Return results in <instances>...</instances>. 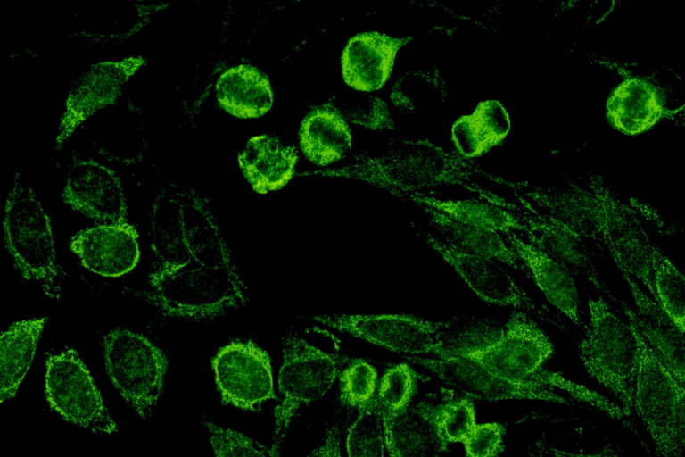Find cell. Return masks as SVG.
<instances>
[{
  "label": "cell",
  "instance_id": "cell-42",
  "mask_svg": "<svg viewBox=\"0 0 685 457\" xmlns=\"http://www.w3.org/2000/svg\"><path fill=\"white\" fill-rule=\"evenodd\" d=\"M473 113L477 117L495 145L501 142L508 133L510 129L509 116L499 101H483Z\"/></svg>",
  "mask_w": 685,
  "mask_h": 457
},
{
  "label": "cell",
  "instance_id": "cell-34",
  "mask_svg": "<svg viewBox=\"0 0 685 457\" xmlns=\"http://www.w3.org/2000/svg\"><path fill=\"white\" fill-rule=\"evenodd\" d=\"M652 279L658 303L674 323L684 330V278L658 247L653 258Z\"/></svg>",
  "mask_w": 685,
  "mask_h": 457
},
{
  "label": "cell",
  "instance_id": "cell-10",
  "mask_svg": "<svg viewBox=\"0 0 685 457\" xmlns=\"http://www.w3.org/2000/svg\"><path fill=\"white\" fill-rule=\"evenodd\" d=\"M45 394L52 408L67 421L95 432L117 431L89 371L74 350L47 357Z\"/></svg>",
  "mask_w": 685,
  "mask_h": 457
},
{
  "label": "cell",
  "instance_id": "cell-19",
  "mask_svg": "<svg viewBox=\"0 0 685 457\" xmlns=\"http://www.w3.org/2000/svg\"><path fill=\"white\" fill-rule=\"evenodd\" d=\"M623 276L631 288L637 309L634 311L626 305L622 308L623 315L638 329L676 382L684 386V330L674 323L656 300L641 290L632 278Z\"/></svg>",
  "mask_w": 685,
  "mask_h": 457
},
{
  "label": "cell",
  "instance_id": "cell-13",
  "mask_svg": "<svg viewBox=\"0 0 685 457\" xmlns=\"http://www.w3.org/2000/svg\"><path fill=\"white\" fill-rule=\"evenodd\" d=\"M212 369L225 403L255 411L276 398L269 357L252 342L235 341L223 346L212 359Z\"/></svg>",
  "mask_w": 685,
  "mask_h": 457
},
{
  "label": "cell",
  "instance_id": "cell-24",
  "mask_svg": "<svg viewBox=\"0 0 685 457\" xmlns=\"http://www.w3.org/2000/svg\"><path fill=\"white\" fill-rule=\"evenodd\" d=\"M409 39L376 31L354 36L342 56L344 81L361 91L380 88L391 73L398 49Z\"/></svg>",
  "mask_w": 685,
  "mask_h": 457
},
{
  "label": "cell",
  "instance_id": "cell-40",
  "mask_svg": "<svg viewBox=\"0 0 685 457\" xmlns=\"http://www.w3.org/2000/svg\"><path fill=\"white\" fill-rule=\"evenodd\" d=\"M451 133L458 151L466 158L478 156L495 145L474 113L458 119Z\"/></svg>",
  "mask_w": 685,
  "mask_h": 457
},
{
  "label": "cell",
  "instance_id": "cell-27",
  "mask_svg": "<svg viewBox=\"0 0 685 457\" xmlns=\"http://www.w3.org/2000/svg\"><path fill=\"white\" fill-rule=\"evenodd\" d=\"M529 196L582 238L603 241L604 212L592 191L571 186L565 190L533 189Z\"/></svg>",
  "mask_w": 685,
  "mask_h": 457
},
{
  "label": "cell",
  "instance_id": "cell-30",
  "mask_svg": "<svg viewBox=\"0 0 685 457\" xmlns=\"http://www.w3.org/2000/svg\"><path fill=\"white\" fill-rule=\"evenodd\" d=\"M219 104L239 118H256L272 106L273 93L268 78L256 68L238 65L225 71L215 86Z\"/></svg>",
  "mask_w": 685,
  "mask_h": 457
},
{
  "label": "cell",
  "instance_id": "cell-43",
  "mask_svg": "<svg viewBox=\"0 0 685 457\" xmlns=\"http://www.w3.org/2000/svg\"><path fill=\"white\" fill-rule=\"evenodd\" d=\"M342 428L337 422L327 426L319 444L307 457H342L341 452Z\"/></svg>",
  "mask_w": 685,
  "mask_h": 457
},
{
  "label": "cell",
  "instance_id": "cell-6",
  "mask_svg": "<svg viewBox=\"0 0 685 457\" xmlns=\"http://www.w3.org/2000/svg\"><path fill=\"white\" fill-rule=\"evenodd\" d=\"M106 370L116 391L144 419L162 393L168 358L142 335L116 328L103 337Z\"/></svg>",
  "mask_w": 685,
  "mask_h": 457
},
{
  "label": "cell",
  "instance_id": "cell-16",
  "mask_svg": "<svg viewBox=\"0 0 685 457\" xmlns=\"http://www.w3.org/2000/svg\"><path fill=\"white\" fill-rule=\"evenodd\" d=\"M510 212L526 228L528 243L562 265L570 274L591 283L599 292L622 309L627 304L615 297L602 280L582 238L564 223L531 204Z\"/></svg>",
  "mask_w": 685,
  "mask_h": 457
},
{
  "label": "cell",
  "instance_id": "cell-14",
  "mask_svg": "<svg viewBox=\"0 0 685 457\" xmlns=\"http://www.w3.org/2000/svg\"><path fill=\"white\" fill-rule=\"evenodd\" d=\"M63 202L103 224L128 220L126 199L118 175L111 168L75 152L69 165Z\"/></svg>",
  "mask_w": 685,
  "mask_h": 457
},
{
  "label": "cell",
  "instance_id": "cell-23",
  "mask_svg": "<svg viewBox=\"0 0 685 457\" xmlns=\"http://www.w3.org/2000/svg\"><path fill=\"white\" fill-rule=\"evenodd\" d=\"M501 236L527 267L532 280L547 300L580 330L584 331L587 325L582 318L573 275L542 251L520 237L516 231H509Z\"/></svg>",
  "mask_w": 685,
  "mask_h": 457
},
{
  "label": "cell",
  "instance_id": "cell-18",
  "mask_svg": "<svg viewBox=\"0 0 685 457\" xmlns=\"http://www.w3.org/2000/svg\"><path fill=\"white\" fill-rule=\"evenodd\" d=\"M137 238L136 229L128 222L101 224L78 232L70 238V247L87 270L119 277L138 262Z\"/></svg>",
  "mask_w": 685,
  "mask_h": 457
},
{
  "label": "cell",
  "instance_id": "cell-11",
  "mask_svg": "<svg viewBox=\"0 0 685 457\" xmlns=\"http://www.w3.org/2000/svg\"><path fill=\"white\" fill-rule=\"evenodd\" d=\"M591 191L604 212L603 243L623 275L641 281L657 301L652 279L656 245L653 244L635 212L605 184L593 182ZM658 302V301H657Z\"/></svg>",
  "mask_w": 685,
  "mask_h": 457
},
{
  "label": "cell",
  "instance_id": "cell-37",
  "mask_svg": "<svg viewBox=\"0 0 685 457\" xmlns=\"http://www.w3.org/2000/svg\"><path fill=\"white\" fill-rule=\"evenodd\" d=\"M376 371L362 360H355L340 373V399L347 406L359 410L374 399Z\"/></svg>",
  "mask_w": 685,
  "mask_h": 457
},
{
  "label": "cell",
  "instance_id": "cell-5",
  "mask_svg": "<svg viewBox=\"0 0 685 457\" xmlns=\"http://www.w3.org/2000/svg\"><path fill=\"white\" fill-rule=\"evenodd\" d=\"M631 326L639 346L633 409L664 457H684V386L676 382Z\"/></svg>",
  "mask_w": 685,
  "mask_h": 457
},
{
  "label": "cell",
  "instance_id": "cell-2",
  "mask_svg": "<svg viewBox=\"0 0 685 457\" xmlns=\"http://www.w3.org/2000/svg\"><path fill=\"white\" fill-rule=\"evenodd\" d=\"M590 320L578 344L580 358L588 374L633 409L639 346L633 328L602 296L588 302Z\"/></svg>",
  "mask_w": 685,
  "mask_h": 457
},
{
  "label": "cell",
  "instance_id": "cell-1",
  "mask_svg": "<svg viewBox=\"0 0 685 457\" xmlns=\"http://www.w3.org/2000/svg\"><path fill=\"white\" fill-rule=\"evenodd\" d=\"M3 228L5 248L21 276L59 300L65 273L56 258L50 220L19 167L6 194Z\"/></svg>",
  "mask_w": 685,
  "mask_h": 457
},
{
  "label": "cell",
  "instance_id": "cell-8",
  "mask_svg": "<svg viewBox=\"0 0 685 457\" xmlns=\"http://www.w3.org/2000/svg\"><path fill=\"white\" fill-rule=\"evenodd\" d=\"M366 340L390 351L411 356L433 354L439 358L444 337L455 317L440 321L401 315L320 314L300 315Z\"/></svg>",
  "mask_w": 685,
  "mask_h": 457
},
{
  "label": "cell",
  "instance_id": "cell-26",
  "mask_svg": "<svg viewBox=\"0 0 685 457\" xmlns=\"http://www.w3.org/2000/svg\"><path fill=\"white\" fill-rule=\"evenodd\" d=\"M296 161L294 147L268 135L250 138L238 155L244 177L260 194L283 187L291 179Z\"/></svg>",
  "mask_w": 685,
  "mask_h": 457
},
{
  "label": "cell",
  "instance_id": "cell-33",
  "mask_svg": "<svg viewBox=\"0 0 685 457\" xmlns=\"http://www.w3.org/2000/svg\"><path fill=\"white\" fill-rule=\"evenodd\" d=\"M411 198L418 205L435 209L460 222L493 230L500 235L509 231H526L525 226L514 214L490 202L441 200L421 195H411Z\"/></svg>",
  "mask_w": 685,
  "mask_h": 457
},
{
  "label": "cell",
  "instance_id": "cell-17",
  "mask_svg": "<svg viewBox=\"0 0 685 457\" xmlns=\"http://www.w3.org/2000/svg\"><path fill=\"white\" fill-rule=\"evenodd\" d=\"M166 6L144 0L87 4L74 12L69 36L93 45L118 44L144 29Z\"/></svg>",
  "mask_w": 685,
  "mask_h": 457
},
{
  "label": "cell",
  "instance_id": "cell-7",
  "mask_svg": "<svg viewBox=\"0 0 685 457\" xmlns=\"http://www.w3.org/2000/svg\"><path fill=\"white\" fill-rule=\"evenodd\" d=\"M415 232L461 277L483 301L500 306H511L532 319L567 331L561 316L547 305L532 299L495 261L457 251L430 234L425 228L409 220Z\"/></svg>",
  "mask_w": 685,
  "mask_h": 457
},
{
  "label": "cell",
  "instance_id": "cell-39",
  "mask_svg": "<svg viewBox=\"0 0 685 457\" xmlns=\"http://www.w3.org/2000/svg\"><path fill=\"white\" fill-rule=\"evenodd\" d=\"M438 426L449 443L464 442L475 427L473 404L467 399L450 401L437 407Z\"/></svg>",
  "mask_w": 685,
  "mask_h": 457
},
{
  "label": "cell",
  "instance_id": "cell-41",
  "mask_svg": "<svg viewBox=\"0 0 685 457\" xmlns=\"http://www.w3.org/2000/svg\"><path fill=\"white\" fill-rule=\"evenodd\" d=\"M503 428L499 423L475 425L464 445L467 457H496L502 444Z\"/></svg>",
  "mask_w": 685,
  "mask_h": 457
},
{
  "label": "cell",
  "instance_id": "cell-25",
  "mask_svg": "<svg viewBox=\"0 0 685 457\" xmlns=\"http://www.w3.org/2000/svg\"><path fill=\"white\" fill-rule=\"evenodd\" d=\"M175 189L181 203L184 232L193 261L200 266L235 270L231 253L207 203L193 189Z\"/></svg>",
  "mask_w": 685,
  "mask_h": 457
},
{
  "label": "cell",
  "instance_id": "cell-32",
  "mask_svg": "<svg viewBox=\"0 0 685 457\" xmlns=\"http://www.w3.org/2000/svg\"><path fill=\"white\" fill-rule=\"evenodd\" d=\"M46 318L15 322L1 334V403L12 397L32 362Z\"/></svg>",
  "mask_w": 685,
  "mask_h": 457
},
{
  "label": "cell",
  "instance_id": "cell-31",
  "mask_svg": "<svg viewBox=\"0 0 685 457\" xmlns=\"http://www.w3.org/2000/svg\"><path fill=\"white\" fill-rule=\"evenodd\" d=\"M300 144L310 162L324 166L338 161L350 150L351 135L340 114L318 108L303 120Z\"/></svg>",
  "mask_w": 685,
  "mask_h": 457
},
{
  "label": "cell",
  "instance_id": "cell-36",
  "mask_svg": "<svg viewBox=\"0 0 685 457\" xmlns=\"http://www.w3.org/2000/svg\"><path fill=\"white\" fill-rule=\"evenodd\" d=\"M214 457H273L260 442L231 428L221 427L202 415Z\"/></svg>",
  "mask_w": 685,
  "mask_h": 457
},
{
  "label": "cell",
  "instance_id": "cell-20",
  "mask_svg": "<svg viewBox=\"0 0 685 457\" xmlns=\"http://www.w3.org/2000/svg\"><path fill=\"white\" fill-rule=\"evenodd\" d=\"M171 192L160 185L151 211L152 248L154 253L151 287H156L192 261L183 227L181 203L170 184Z\"/></svg>",
  "mask_w": 685,
  "mask_h": 457
},
{
  "label": "cell",
  "instance_id": "cell-15",
  "mask_svg": "<svg viewBox=\"0 0 685 457\" xmlns=\"http://www.w3.org/2000/svg\"><path fill=\"white\" fill-rule=\"evenodd\" d=\"M436 374L445 384L460 394L483 401L508 399H554L559 397L542 387L543 383L532 380L518 383L504 378L488 370L480 362L464 356L447 358H424L407 356Z\"/></svg>",
  "mask_w": 685,
  "mask_h": 457
},
{
  "label": "cell",
  "instance_id": "cell-22",
  "mask_svg": "<svg viewBox=\"0 0 685 457\" xmlns=\"http://www.w3.org/2000/svg\"><path fill=\"white\" fill-rule=\"evenodd\" d=\"M104 110L92 137L96 151L109 162L128 166L140 162L148 151L144 117L140 107L128 99Z\"/></svg>",
  "mask_w": 685,
  "mask_h": 457
},
{
  "label": "cell",
  "instance_id": "cell-29",
  "mask_svg": "<svg viewBox=\"0 0 685 457\" xmlns=\"http://www.w3.org/2000/svg\"><path fill=\"white\" fill-rule=\"evenodd\" d=\"M428 222L444 237L445 244L467 254L502 262L523 271L530 279L531 274L502 236L493 230L460 222L435 209L419 205Z\"/></svg>",
  "mask_w": 685,
  "mask_h": 457
},
{
  "label": "cell",
  "instance_id": "cell-28",
  "mask_svg": "<svg viewBox=\"0 0 685 457\" xmlns=\"http://www.w3.org/2000/svg\"><path fill=\"white\" fill-rule=\"evenodd\" d=\"M664 113L662 96L649 81L630 78L620 83L607 103V115L620 131L635 135L656 123Z\"/></svg>",
  "mask_w": 685,
  "mask_h": 457
},
{
  "label": "cell",
  "instance_id": "cell-38",
  "mask_svg": "<svg viewBox=\"0 0 685 457\" xmlns=\"http://www.w3.org/2000/svg\"><path fill=\"white\" fill-rule=\"evenodd\" d=\"M417 375L406 363L389 369L382 378L377 400L381 407L398 411L407 407L417 386Z\"/></svg>",
  "mask_w": 685,
  "mask_h": 457
},
{
  "label": "cell",
  "instance_id": "cell-3",
  "mask_svg": "<svg viewBox=\"0 0 685 457\" xmlns=\"http://www.w3.org/2000/svg\"><path fill=\"white\" fill-rule=\"evenodd\" d=\"M283 363L278 389L282 395L275 408L273 457H279L283 441L299 410L323 397L341 373L347 358L327 353L305 341L295 327L282 339Z\"/></svg>",
  "mask_w": 685,
  "mask_h": 457
},
{
  "label": "cell",
  "instance_id": "cell-35",
  "mask_svg": "<svg viewBox=\"0 0 685 457\" xmlns=\"http://www.w3.org/2000/svg\"><path fill=\"white\" fill-rule=\"evenodd\" d=\"M348 457H385L380 404L377 399L359 410L348 429Z\"/></svg>",
  "mask_w": 685,
  "mask_h": 457
},
{
  "label": "cell",
  "instance_id": "cell-9",
  "mask_svg": "<svg viewBox=\"0 0 685 457\" xmlns=\"http://www.w3.org/2000/svg\"><path fill=\"white\" fill-rule=\"evenodd\" d=\"M147 63L142 55L92 64L68 91L54 140L60 152L90 118L116 104L131 78Z\"/></svg>",
  "mask_w": 685,
  "mask_h": 457
},
{
  "label": "cell",
  "instance_id": "cell-12",
  "mask_svg": "<svg viewBox=\"0 0 685 457\" xmlns=\"http://www.w3.org/2000/svg\"><path fill=\"white\" fill-rule=\"evenodd\" d=\"M553 352V344L533 319L516 310L496 342L484 349L458 356L473 359L504 378L524 383L532 380Z\"/></svg>",
  "mask_w": 685,
  "mask_h": 457
},
{
  "label": "cell",
  "instance_id": "cell-21",
  "mask_svg": "<svg viewBox=\"0 0 685 457\" xmlns=\"http://www.w3.org/2000/svg\"><path fill=\"white\" fill-rule=\"evenodd\" d=\"M437 407L422 402L391 411L380 405L384 441L390 457H442L448 443L440 432Z\"/></svg>",
  "mask_w": 685,
  "mask_h": 457
},
{
  "label": "cell",
  "instance_id": "cell-4",
  "mask_svg": "<svg viewBox=\"0 0 685 457\" xmlns=\"http://www.w3.org/2000/svg\"><path fill=\"white\" fill-rule=\"evenodd\" d=\"M246 290L235 269L199 266L179 270L153 290L136 295L164 315L206 320L247 307Z\"/></svg>",
  "mask_w": 685,
  "mask_h": 457
}]
</instances>
